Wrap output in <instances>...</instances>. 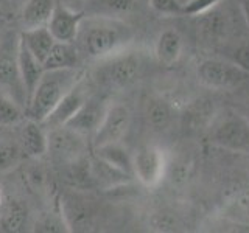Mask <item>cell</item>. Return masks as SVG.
<instances>
[{"label":"cell","instance_id":"obj_26","mask_svg":"<svg viewBox=\"0 0 249 233\" xmlns=\"http://www.w3.org/2000/svg\"><path fill=\"white\" fill-rule=\"evenodd\" d=\"M220 2L221 0H189L182 3V16H202Z\"/></svg>","mask_w":249,"mask_h":233},{"label":"cell","instance_id":"obj_7","mask_svg":"<svg viewBox=\"0 0 249 233\" xmlns=\"http://www.w3.org/2000/svg\"><path fill=\"white\" fill-rule=\"evenodd\" d=\"M167 168L168 163L165 152L159 146L143 145L136 152H132V174L148 188H154L162 182Z\"/></svg>","mask_w":249,"mask_h":233},{"label":"cell","instance_id":"obj_33","mask_svg":"<svg viewBox=\"0 0 249 233\" xmlns=\"http://www.w3.org/2000/svg\"><path fill=\"white\" fill-rule=\"evenodd\" d=\"M0 2H8V0H0Z\"/></svg>","mask_w":249,"mask_h":233},{"label":"cell","instance_id":"obj_31","mask_svg":"<svg viewBox=\"0 0 249 233\" xmlns=\"http://www.w3.org/2000/svg\"><path fill=\"white\" fill-rule=\"evenodd\" d=\"M241 10H243V14H245V19L249 25V0H241Z\"/></svg>","mask_w":249,"mask_h":233},{"label":"cell","instance_id":"obj_9","mask_svg":"<svg viewBox=\"0 0 249 233\" xmlns=\"http://www.w3.org/2000/svg\"><path fill=\"white\" fill-rule=\"evenodd\" d=\"M131 126V111L122 103H109L98 131L93 135V146L122 142Z\"/></svg>","mask_w":249,"mask_h":233},{"label":"cell","instance_id":"obj_2","mask_svg":"<svg viewBox=\"0 0 249 233\" xmlns=\"http://www.w3.org/2000/svg\"><path fill=\"white\" fill-rule=\"evenodd\" d=\"M81 78H84V70L80 67L44 70L27 104V118L41 123Z\"/></svg>","mask_w":249,"mask_h":233},{"label":"cell","instance_id":"obj_13","mask_svg":"<svg viewBox=\"0 0 249 233\" xmlns=\"http://www.w3.org/2000/svg\"><path fill=\"white\" fill-rule=\"evenodd\" d=\"M19 131V143L27 157L39 159L47 154L49 148V138H47V129L41 123L31 118H25L20 124Z\"/></svg>","mask_w":249,"mask_h":233},{"label":"cell","instance_id":"obj_21","mask_svg":"<svg viewBox=\"0 0 249 233\" xmlns=\"http://www.w3.org/2000/svg\"><path fill=\"white\" fill-rule=\"evenodd\" d=\"M93 155L111 163V165L124 171V173L132 174V152H129L128 148H124L122 145V142L93 146Z\"/></svg>","mask_w":249,"mask_h":233},{"label":"cell","instance_id":"obj_22","mask_svg":"<svg viewBox=\"0 0 249 233\" xmlns=\"http://www.w3.org/2000/svg\"><path fill=\"white\" fill-rule=\"evenodd\" d=\"M145 116L148 126H151V129L163 131L170 126L171 120H173V106L165 98L153 97L146 103Z\"/></svg>","mask_w":249,"mask_h":233},{"label":"cell","instance_id":"obj_3","mask_svg":"<svg viewBox=\"0 0 249 233\" xmlns=\"http://www.w3.org/2000/svg\"><path fill=\"white\" fill-rule=\"evenodd\" d=\"M209 138L228 151L249 155V120L233 109H223L212 116Z\"/></svg>","mask_w":249,"mask_h":233},{"label":"cell","instance_id":"obj_5","mask_svg":"<svg viewBox=\"0 0 249 233\" xmlns=\"http://www.w3.org/2000/svg\"><path fill=\"white\" fill-rule=\"evenodd\" d=\"M19 34H6L0 41V93L27 109V92L19 68Z\"/></svg>","mask_w":249,"mask_h":233},{"label":"cell","instance_id":"obj_27","mask_svg":"<svg viewBox=\"0 0 249 233\" xmlns=\"http://www.w3.org/2000/svg\"><path fill=\"white\" fill-rule=\"evenodd\" d=\"M153 10L162 16H182V3L179 0H148Z\"/></svg>","mask_w":249,"mask_h":233},{"label":"cell","instance_id":"obj_17","mask_svg":"<svg viewBox=\"0 0 249 233\" xmlns=\"http://www.w3.org/2000/svg\"><path fill=\"white\" fill-rule=\"evenodd\" d=\"M139 8V0H86V16H101V17L123 19Z\"/></svg>","mask_w":249,"mask_h":233},{"label":"cell","instance_id":"obj_20","mask_svg":"<svg viewBox=\"0 0 249 233\" xmlns=\"http://www.w3.org/2000/svg\"><path fill=\"white\" fill-rule=\"evenodd\" d=\"M56 0H27L22 10V25L23 28L44 27L49 23Z\"/></svg>","mask_w":249,"mask_h":233},{"label":"cell","instance_id":"obj_11","mask_svg":"<svg viewBox=\"0 0 249 233\" xmlns=\"http://www.w3.org/2000/svg\"><path fill=\"white\" fill-rule=\"evenodd\" d=\"M89 97H90V93L88 89V84H86V78H81V80L61 98L59 103L54 106L53 111L41 121V124L47 131L64 126V124L78 112V109L84 104V101Z\"/></svg>","mask_w":249,"mask_h":233},{"label":"cell","instance_id":"obj_19","mask_svg":"<svg viewBox=\"0 0 249 233\" xmlns=\"http://www.w3.org/2000/svg\"><path fill=\"white\" fill-rule=\"evenodd\" d=\"M80 51L75 42H54L50 54L44 61V70L80 67Z\"/></svg>","mask_w":249,"mask_h":233},{"label":"cell","instance_id":"obj_23","mask_svg":"<svg viewBox=\"0 0 249 233\" xmlns=\"http://www.w3.org/2000/svg\"><path fill=\"white\" fill-rule=\"evenodd\" d=\"M25 152H23L19 140H14L10 137L0 138V174L10 173L14 168H18Z\"/></svg>","mask_w":249,"mask_h":233},{"label":"cell","instance_id":"obj_15","mask_svg":"<svg viewBox=\"0 0 249 233\" xmlns=\"http://www.w3.org/2000/svg\"><path fill=\"white\" fill-rule=\"evenodd\" d=\"M182 36L175 28H167L158 36L154 42V56L159 64L170 67L176 64L182 54Z\"/></svg>","mask_w":249,"mask_h":233},{"label":"cell","instance_id":"obj_28","mask_svg":"<svg viewBox=\"0 0 249 233\" xmlns=\"http://www.w3.org/2000/svg\"><path fill=\"white\" fill-rule=\"evenodd\" d=\"M36 230L39 232H69V227L61 215H45L41 221L36 224Z\"/></svg>","mask_w":249,"mask_h":233},{"label":"cell","instance_id":"obj_16","mask_svg":"<svg viewBox=\"0 0 249 233\" xmlns=\"http://www.w3.org/2000/svg\"><path fill=\"white\" fill-rule=\"evenodd\" d=\"M19 41L27 47L36 59L42 62V66L47 56L50 54L54 42H56L47 25L35 27V28H23L19 33Z\"/></svg>","mask_w":249,"mask_h":233},{"label":"cell","instance_id":"obj_24","mask_svg":"<svg viewBox=\"0 0 249 233\" xmlns=\"http://www.w3.org/2000/svg\"><path fill=\"white\" fill-rule=\"evenodd\" d=\"M27 222V208L20 202L11 200L0 210V227L5 232H19Z\"/></svg>","mask_w":249,"mask_h":233},{"label":"cell","instance_id":"obj_14","mask_svg":"<svg viewBox=\"0 0 249 233\" xmlns=\"http://www.w3.org/2000/svg\"><path fill=\"white\" fill-rule=\"evenodd\" d=\"M89 168L93 183L105 190H112L115 186L126 185L134 177L129 173H124V171L115 168L111 163L101 160L97 155H92L89 159Z\"/></svg>","mask_w":249,"mask_h":233},{"label":"cell","instance_id":"obj_25","mask_svg":"<svg viewBox=\"0 0 249 233\" xmlns=\"http://www.w3.org/2000/svg\"><path fill=\"white\" fill-rule=\"evenodd\" d=\"M25 118V107L18 104L10 97L0 93V128L19 126Z\"/></svg>","mask_w":249,"mask_h":233},{"label":"cell","instance_id":"obj_30","mask_svg":"<svg viewBox=\"0 0 249 233\" xmlns=\"http://www.w3.org/2000/svg\"><path fill=\"white\" fill-rule=\"evenodd\" d=\"M61 5H64L73 11H83L84 13V2L86 0H56Z\"/></svg>","mask_w":249,"mask_h":233},{"label":"cell","instance_id":"obj_29","mask_svg":"<svg viewBox=\"0 0 249 233\" xmlns=\"http://www.w3.org/2000/svg\"><path fill=\"white\" fill-rule=\"evenodd\" d=\"M231 61H233L235 64L243 70V72L249 73V41L240 44L235 50H233Z\"/></svg>","mask_w":249,"mask_h":233},{"label":"cell","instance_id":"obj_6","mask_svg":"<svg viewBox=\"0 0 249 233\" xmlns=\"http://www.w3.org/2000/svg\"><path fill=\"white\" fill-rule=\"evenodd\" d=\"M246 72H243L235 62L221 58L202 59L198 68V81L213 90H231L241 85L246 80Z\"/></svg>","mask_w":249,"mask_h":233},{"label":"cell","instance_id":"obj_12","mask_svg":"<svg viewBox=\"0 0 249 233\" xmlns=\"http://www.w3.org/2000/svg\"><path fill=\"white\" fill-rule=\"evenodd\" d=\"M84 16L86 14L83 11H73L56 2L47 27H49L56 42H75L80 23L84 19Z\"/></svg>","mask_w":249,"mask_h":233},{"label":"cell","instance_id":"obj_8","mask_svg":"<svg viewBox=\"0 0 249 233\" xmlns=\"http://www.w3.org/2000/svg\"><path fill=\"white\" fill-rule=\"evenodd\" d=\"M49 148L47 154H50L54 160L64 165H70L84 157L86 152V137L72 131L67 126H59L47 131Z\"/></svg>","mask_w":249,"mask_h":233},{"label":"cell","instance_id":"obj_18","mask_svg":"<svg viewBox=\"0 0 249 233\" xmlns=\"http://www.w3.org/2000/svg\"><path fill=\"white\" fill-rule=\"evenodd\" d=\"M18 58H19L20 76H22L23 87H25V92H27V104H28V101H30L31 95H33L36 85L44 73V66L41 61L36 59L33 54H31V51L20 41H19Z\"/></svg>","mask_w":249,"mask_h":233},{"label":"cell","instance_id":"obj_1","mask_svg":"<svg viewBox=\"0 0 249 233\" xmlns=\"http://www.w3.org/2000/svg\"><path fill=\"white\" fill-rule=\"evenodd\" d=\"M132 39H134V31L123 22V19L84 16L75 45L81 58L98 62L131 47Z\"/></svg>","mask_w":249,"mask_h":233},{"label":"cell","instance_id":"obj_32","mask_svg":"<svg viewBox=\"0 0 249 233\" xmlns=\"http://www.w3.org/2000/svg\"><path fill=\"white\" fill-rule=\"evenodd\" d=\"M3 207V198H2V191H0V210Z\"/></svg>","mask_w":249,"mask_h":233},{"label":"cell","instance_id":"obj_4","mask_svg":"<svg viewBox=\"0 0 249 233\" xmlns=\"http://www.w3.org/2000/svg\"><path fill=\"white\" fill-rule=\"evenodd\" d=\"M142 73L140 54L132 51L129 47L119 53L98 61L95 78L107 89L123 90L134 84Z\"/></svg>","mask_w":249,"mask_h":233},{"label":"cell","instance_id":"obj_10","mask_svg":"<svg viewBox=\"0 0 249 233\" xmlns=\"http://www.w3.org/2000/svg\"><path fill=\"white\" fill-rule=\"evenodd\" d=\"M107 107L109 103L105 98H101L98 95H90L64 126L78 132V134L86 138H93L101 121L105 118Z\"/></svg>","mask_w":249,"mask_h":233}]
</instances>
